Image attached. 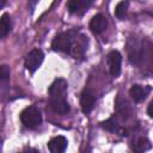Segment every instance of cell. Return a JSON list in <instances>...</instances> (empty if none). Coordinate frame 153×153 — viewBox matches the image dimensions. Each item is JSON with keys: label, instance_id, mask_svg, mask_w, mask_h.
Returning <instances> with one entry per match:
<instances>
[{"label": "cell", "instance_id": "6da1fadb", "mask_svg": "<svg viewBox=\"0 0 153 153\" xmlns=\"http://www.w3.org/2000/svg\"><path fill=\"white\" fill-rule=\"evenodd\" d=\"M88 38L76 30H68L59 33L51 42V48L55 51L66 53L74 59L82 57L87 50Z\"/></svg>", "mask_w": 153, "mask_h": 153}, {"label": "cell", "instance_id": "7a4b0ae2", "mask_svg": "<svg viewBox=\"0 0 153 153\" xmlns=\"http://www.w3.org/2000/svg\"><path fill=\"white\" fill-rule=\"evenodd\" d=\"M67 90H68V82L62 78L54 80V82L49 86L48 88L49 105L55 114H59V115L68 114L69 104L66 99Z\"/></svg>", "mask_w": 153, "mask_h": 153}, {"label": "cell", "instance_id": "3957f363", "mask_svg": "<svg viewBox=\"0 0 153 153\" xmlns=\"http://www.w3.org/2000/svg\"><path fill=\"white\" fill-rule=\"evenodd\" d=\"M20 121L22 123L29 129H36L42 123V115L38 108L36 106H27L20 112Z\"/></svg>", "mask_w": 153, "mask_h": 153}, {"label": "cell", "instance_id": "277c9868", "mask_svg": "<svg viewBox=\"0 0 153 153\" xmlns=\"http://www.w3.org/2000/svg\"><path fill=\"white\" fill-rule=\"evenodd\" d=\"M44 60V54L41 49H32L30 50L26 56H25V61H24V65H25V68L30 72V73H35L42 65Z\"/></svg>", "mask_w": 153, "mask_h": 153}, {"label": "cell", "instance_id": "5b68a950", "mask_svg": "<svg viewBox=\"0 0 153 153\" xmlns=\"http://www.w3.org/2000/svg\"><path fill=\"white\" fill-rule=\"evenodd\" d=\"M121 65H122V56L117 50H112L108 55V66L109 72L112 78H117L121 74Z\"/></svg>", "mask_w": 153, "mask_h": 153}, {"label": "cell", "instance_id": "8992f818", "mask_svg": "<svg viewBox=\"0 0 153 153\" xmlns=\"http://www.w3.org/2000/svg\"><path fill=\"white\" fill-rule=\"evenodd\" d=\"M93 2H94V0H69L68 11L72 14L81 16L91 7V5Z\"/></svg>", "mask_w": 153, "mask_h": 153}, {"label": "cell", "instance_id": "52a82bcc", "mask_svg": "<svg viewBox=\"0 0 153 153\" xmlns=\"http://www.w3.org/2000/svg\"><path fill=\"white\" fill-rule=\"evenodd\" d=\"M94 104H96V98H94L93 93L90 90H84L80 96V106H81L82 112L85 115L90 114L93 110Z\"/></svg>", "mask_w": 153, "mask_h": 153}, {"label": "cell", "instance_id": "ba28073f", "mask_svg": "<svg viewBox=\"0 0 153 153\" xmlns=\"http://www.w3.org/2000/svg\"><path fill=\"white\" fill-rule=\"evenodd\" d=\"M106 26H108V19L105 16H103L100 13L93 16L92 19L90 20V30L94 35H99V33L104 32Z\"/></svg>", "mask_w": 153, "mask_h": 153}, {"label": "cell", "instance_id": "9c48e42d", "mask_svg": "<svg viewBox=\"0 0 153 153\" xmlns=\"http://www.w3.org/2000/svg\"><path fill=\"white\" fill-rule=\"evenodd\" d=\"M151 92V86H141V85H133L129 90V96L131 97V99L136 103H140L142 100L146 99V97L148 96V93Z\"/></svg>", "mask_w": 153, "mask_h": 153}, {"label": "cell", "instance_id": "30bf717a", "mask_svg": "<svg viewBox=\"0 0 153 153\" xmlns=\"http://www.w3.org/2000/svg\"><path fill=\"white\" fill-rule=\"evenodd\" d=\"M115 109H116V112L118 114V116H121L123 120H127L131 116V106L129 105L127 99L121 97V94H118V97L116 98Z\"/></svg>", "mask_w": 153, "mask_h": 153}, {"label": "cell", "instance_id": "8fae6325", "mask_svg": "<svg viewBox=\"0 0 153 153\" xmlns=\"http://www.w3.org/2000/svg\"><path fill=\"white\" fill-rule=\"evenodd\" d=\"M68 146V141L65 136H55L48 142V148L51 153H62L66 151Z\"/></svg>", "mask_w": 153, "mask_h": 153}, {"label": "cell", "instance_id": "7c38bea8", "mask_svg": "<svg viewBox=\"0 0 153 153\" xmlns=\"http://www.w3.org/2000/svg\"><path fill=\"white\" fill-rule=\"evenodd\" d=\"M12 29V20L8 13H4L0 18V39L6 37Z\"/></svg>", "mask_w": 153, "mask_h": 153}, {"label": "cell", "instance_id": "4fadbf2b", "mask_svg": "<svg viewBox=\"0 0 153 153\" xmlns=\"http://www.w3.org/2000/svg\"><path fill=\"white\" fill-rule=\"evenodd\" d=\"M100 127H102V128H104V129H105V130H108V131L115 133V131H117V130H118L120 124H118V122H117V118H116L115 116H112V117L108 118L106 121L102 122V123H100Z\"/></svg>", "mask_w": 153, "mask_h": 153}, {"label": "cell", "instance_id": "5bb4252c", "mask_svg": "<svg viewBox=\"0 0 153 153\" xmlns=\"http://www.w3.org/2000/svg\"><path fill=\"white\" fill-rule=\"evenodd\" d=\"M128 6H129L128 0H122V1H120V2L116 5V7H115V16H116V18L123 19V18L126 17V14H127Z\"/></svg>", "mask_w": 153, "mask_h": 153}, {"label": "cell", "instance_id": "9a60e30c", "mask_svg": "<svg viewBox=\"0 0 153 153\" xmlns=\"http://www.w3.org/2000/svg\"><path fill=\"white\" fill-rule=\"evenodd\" d=\"M11 76V69L7 65H1L0 66V87L6 85L10 80Z\"/></svg>", "mask_w": 153, "mask_h": 153}, {"label": "cell", "instance_id": "2e32d148", "mask_svg": "<svg viewBox=\"0 0 153 153\" xmlns=\"http://www.w3.org/2000/svg\"><path fill=\"white\" fill-rule=\"evenodd\" d=\"M149 147H151L149 141H148L146 137H140V139L137 140V142L135 143L134 149H135L136 152H142V151H145V149H147V148H149Z\"/></svg>", "mask_w": 153, "mask_h": 153}, {"label": "cell", "instance_id": "e0dca14e", "mask_svg": "<svg viewBox=\"0 0 153 153\" xmlns=\"http://www.w3.org/2000/svg\"><path fill=\"white\" fill-rule=\"evenodd\" d=\"M39 0H29V8H30V12H33L36 5L38 4Z\"/></svg>", "mask_w": 153, "mask_h": 153}, {"label": "cell", "instance_id": "ac0fdd59", "mask_svg": "<svg viewBox=\"0 0 153 153\" xmlns=\"http://www.w3.org/2000/svg\"><path fill=\"white\" fill-rule=\"evenodd\" d=\"M152 106H153V102H151L149 104H148V110H147V112H148V116L152 118L153 117V114H152Z\"/></svg>", "mask_w": 153, "mask_h": 153}, {"label": "cell", "instance_id": "d6986e66", "mask_svg": "<svg viewBox=\"0 0 153 153\" xmlns=\"http://www.w3.org/2000/svg\"><path fill=\"white\" fill-rule=\"evenodd\" d=\"M6 2H7V0H0V10L4 8V6L6 5Z\"/></svg>", "mask_w": 153, "mask_h": 153}]
</instances>
